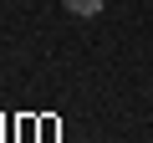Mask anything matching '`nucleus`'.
Returning <instances> with one entry per match:
<instances>
[{"label": "nucleus", "mask_w": 153, "mask_h": 143, "mask_svg": "<svg viewBox=\"0 0 153 143\" xmlns=\"http://www.w3.org/2000/svg\"><path fill=\"white\" fill-rule=\"evenodd\" d=\"M61 5H66L71 16H97V10L107 5V0H61Z\"/></svg>", "instance_id": "obj_1"}]
</instances>
